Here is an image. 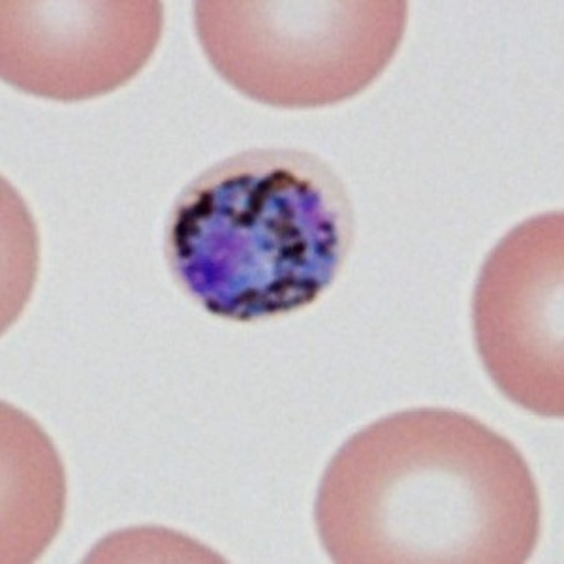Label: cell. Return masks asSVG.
I'll use <instances>...</instances> for the list:
<instances>
[{
	"mask_svg": "<svg viewBox=\"0 0 564 564\" xmlns=\"http://www.w3.org/2000/svg\"><path fill=\"white\" fill-rule=\"evenodd\" d=\"M564 215L513 226L484 260L470 303L476 352L497 390L547 420L564 414Z\"/></svg>",
	"mask_w": 564,
	"mask_h": 564,
	"instance_id": "4",
	"label": "cell"
},
{
	"mask_svg": "<svg viewBox=\"0 0 564 564\" xmlns=\"http://www.w3.org/2000/svg\"><path fill=\"white\" fill-rule=\"evenodd\" d=\"M356 236L347 186L321 156L249 149L196 175L175 198L164 258L209 315L254 324L318 302Z\"/></svg>",
	"mask_w": 564,
	"mask_h": 564,
	"instance_id": "2",
	"label": "cell"
},
{
	"mask_svg": "<svg viewBox=\"0 0 564 564\" xmlns=\"http://www.w3.org/2000/svg\"><path fill=\"white\" fill-rule=\"evenodd\" d=\"M162 31L156 0H2L0 74L47 100L104 97L148 66Z\"/></svg>",
	"mask_w": 564,
	"mask_h": 564,
	"instance_id": "5",
	"label": "cell"
},
{
	"mask_svg": "<svg viewBox=\"0 0 564 564\" xmlns=\"http://www.w3.org/2000/svg\"><path fill=\"white\" fill-rule=\"evenodd\" d=\"M315 523L339 564H523L539 545L542 505L507 436L465 412L411 409L337 449Z\"/></svg>",
	"mask_w": 564,
	"mask_h": 564,
	"instance_id": "1",
	"label": "cell"
},
{
	"mask_svg": "<svg viewBox=\"0 0 564 564\" xmlns=\"http://www.w3.org/2000/svg\"><path fill=\"white\" fill-rule=\"evenodd\" d=\"M403 0H202L194 29L207 61L243 97L315 109L358 97L395 57Z\"/></svg>",
	"mask_w": 564,
	"mask_h": 564,
	"instance_id": "3",
	"label": "cell"
}]
</instances>
